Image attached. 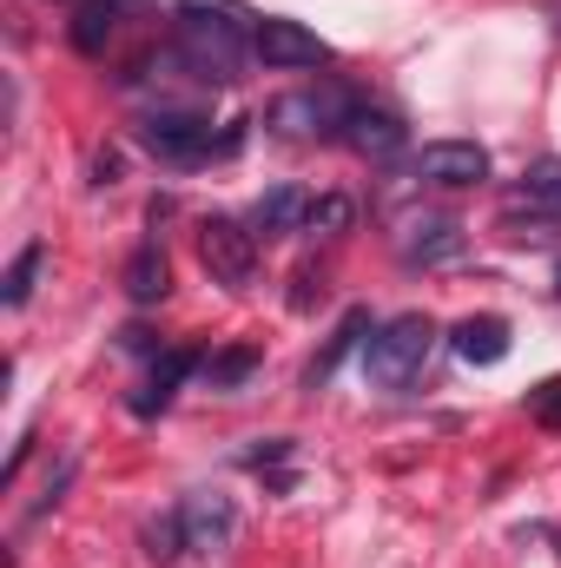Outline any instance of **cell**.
Wrapping results in <instances>:
<instances>
[{
    "label": "cell",
    "mask_w": 561,
    "mask_h": 568,
    "mask_svg": "<svg viewBox=\"0 0 561 568\" xmlns=\"http://www.w3.org/2000/svg\"><path fill=\"white\" fill-rule=\"evenodd\" d=\"M178 47L198 67V80H232L245 53H258V13L245 0H178Z\"/></svg>",
    "instance_id": "cell-1"
},
{
    "label": "cell",
    "mask_w": 561,
    "mask_h": 568,
    "mask_svg": "<svg viewBox=\"0 0 561 568\" xmlns=\"http://www.w3.org/2000/svg\"><path fill=\"white\" fill-rule=\"evenodd\" d=\"M429 351H436V324H429L422 311H404V317H390V324L370 331L364 371H370L377 390H410L422 377V364H429Z\"/></svg>",
    "instance_id": "cell-2"
},
{
    "label": "cell",
    "mask_w": 561,
    "mask_h": 568,
    "mask_svg": "<svg viewBox=\"0 0 561 568\" xmlns=\"http://www.w3.org/2000/svg\"><path fill=\"white\" fill-rule=\"evenodd\" d=\"M140 145L152 152V159H165V165H198V159H212V152H232L238 133H232V140H212V120L159 106V113L140 120Z\"/></svg>",
    "instance_id": "cell-3"
},
{
    "label": "cell",
    "mask_w": 561,
    "mask_h": 568,
    "mask_svg": "<svg viewBox=\"0 0 561 568\" xmlns=\"http://www.w3.org/2000/svg\"><path fill=\"white\" fill-rule=\"evenodd\" d=\"M198 265L218 284H232V291L252 284V272H258V232L238 225V219H205L198 225Z\"/></svg>",
    "instance_id": "cell-4"
},
{
    "label": "cell",
    "mask_w": 561,
    "mask_h": 568,
    "mask_svg": "<svg viewBox=\"0 0 561 568\" xmlns=\"http://www.w3.org/2000/svg\"><path fill=\"white\" fill-rule=\"evenodd\" d=\"M258 60L272 73H310V67H330V40H317L304 20H272L258 27Z\"/></svg>",
    "instance_id": "cell-5"
},
{
    "label": "cell",
    "mask_w": 561,
    "mask_h": 568,
    "mask_svg": "<svg viewBox=\"0 0 561 568\" xmlns=\"http://www.w3.org/2000/svg\"><path fill=\"white\" fill-rule=\"evenodd\" d=\"M357 113V93L344 87H310V93H290L272 106V126L284 133H344V120Z\"/></svg>",
    "instance_id": "cell-6"
},
{
    "label": "cell",
    "mask_w": 561,
    "mask_h": 568,
    "mask_svg": "<svg viewBox=\"0 0 561 568\" xmlns=\"http://www.w3.org/2000/svg\"><path fill=\"white\" fill-rule=\"evenodd\" d=\"M178 523H185V549H198V556H218V549L238 542V509H232V496L198 489V496L178 503Z\"/></svg>",
    "instance_id": "cell-7"
},
{
    "label": "cell",
    "mask_w": 561,
    "mask_h": 568,
    "mask_svg": "<svg viewBox=\"0 0 561 568\" xmlns=\"http://www.w3.org/2000/svg\"><path fill=\"white\" fill-rule=\"evenodd\" d=\"M417 179H429V185H482L489 179V152L476 140H436L417 152Z\"/></svg>",
    "instance_id": "cell-8"
},
{
    "label": "cell",
    "mask_w": 561,
    "mask_h": 568,
    "mask_svg": "<svg viewBox=\"0 0 561 568\" xmlns=\"http://www.w3.org/2000/svg\"><path fill=\"white\" fill-rule=\"evenodd\" d=\"M337 140L350 145V152H364V159H390V152L404 145V120H397L390 106H364V100H357V113L344 120Z\"/></svg>",
    "instance_id": "cell-9"
},
{
    "label": "cell",
    "mask_w": 561,
    "mask_h": 568,
    "mask_svg": "<svg viewBox=\"0 0 561 568\" xmlns=\"http://www.w3.org/2000/svg\"><path fill=\"white\" fill-rule=\"evenodd\" d=\"M449 344H456V357H462V364L489 371V364H502V357H509V317H496V311L462 317V324L449 331Z\"/></svg>",
    "instance_id": "cell-10"
},
{
    "label": "cell",
    "mask_w": 561,
    "mask_h": 568,
    "mask_svg": "<svg viewBox=\"0 0 561 568\" xmlns=\"http://www.w3.org/2000/svg\"><path fill=\"white\" fill-rule=\"evenodd\" d=\"M370 331H377V324H370V311H344V317H337V331H330V344L310 357V371H304V390H324V384L337 377V364H344L357 344H370Z\"/></svg>",
    "instance_id": "cell-11"
},
{
    "label": "cell",
    "mask_w": 561,
    "mask_h": 568,
    "mask_svg": "<svg viewBox=\"0 0 561 568\" xmlns=\"http://www.w3.org/2000/svg\"><path fill=\"white\" fill-rule=\"evenodd\" d=\"M304 212H310V192L304 185H272L258 205H252V232L258 239H290V232H304Z\"/></svg>",
    "instance_id": "cell-12"
},
{
    "label": "cell",
    "mask_w": 561,
    "mask_h": 568,
    "mask_svg": "<svg viewBox=\"0 0 561 568\" xmlns=\"http://www.w3.org/2000/svg\"><path fill=\"white\" fill-rule=\"evenodd\" d=\"M462 225L456 219H422V225H410V239H404V265H449V258H462Z\"/></svg>",
    "instance_id": "cell-13"
},
{
    "label": "cell",
    "mask_w": 561,
    "mask_h": 568,
    "mask_svg": "<svg viewBox=\"0 0 561 568\" xmlns=\"http://www.w3.org/2000/svg\"><path fill=\"white\" fill-rule=\"evenodd\" d=\"M516 199L529 205L536 225H561V159H536V165L522 172V192H516Z\"/></svg>",
    "instance_id": "cell-14"
},
{
    "label": "cell",
    "mask_w": 561,
    "mask_h": 568,
    "mask_svg": "<svg viewBox=\"0 0 561 568\" xmlns=\"http://www.w3.org/2000/svg\"><path fill=\"white\" fill-rule=\"evenodd\" d=\"M120 7H126V0H80V13H73V27H67V40H73L80 53H106V40L120 33Z\"/></svg>",
    "instance_id": "cell-15"
},
{
    "label": "cell",
    "mask_w": 561,
    "mask_h": 568,
    "mask_svg": "<svg viewBox=\"0 0 561 568\" xmlns=\"http://www.w3.org/2000/svg\"><path fill=\"white\" fill-rule=\"evenodd\" d=\"M192 371H198V351H165V357H159V371H152V384L133 397V410H140V417L165 410V404H172V390H178Z\"/></svg>",
    "instance_id": "cell-16"
},
{
    "label": "cell",
    "mask_w": 561,
    "mask_h": 568,
    "mask_svg": "<svg viewBox=\"0 0 561 568\" xmlns=\"http://www.w3.org/2000/svg\"><path fill=\"white\" fill-rule=\"evenodd\" d=\"M172 291V265H165V252L159 245H140L133 258H126V297L133 304H159Z\"/></svg>",
    "instance_id": "cell-17"
},
{
    "label": "cell",
    "mask_w": 561,
    "mask_h": 568,
    "mask_svg": "<svg viewBox=\"0 0 561 568\" xmlns=\"http://www.w3.org/2000/svg\"><path fill=\"white\" fill-rule=\"evenodd\" d=\"M40 265H47V245L33 239V245H27V252L7 265V278H0V304H7V311H20V304L33 297V278H40Z\"/></svg>",
    "instance_id": "cell-18"
},
{
    "label": "cell",
    "mask_w": 561,
    "mask_h": 568,
    "mask_svg": "<svg viewBox=\"0 0 561 568\" xmlns=\"http://www.w3.org/2000/svg\"><path fill=\"white\" fill-rule=\"evenodd\" d=\"M252 371H258V351H252V344H232V351H218V357L205 364V384H212V390H238Z\"/></svg>",
    "instance_id": "cell-19"
},
{
    "label": "cell",
    "mask_w": 561,
    "mask_h": 568,
    "mask_svg": "<svg viewBox=\"0 0 561 568\" xmlns=\"http://www.w3.org/2000/svg\"><path fill=\"white\" fill-rule=\"evenodd\" d=\"M350 199L344 192H324V199H310V212H304V232H344L350 225Z\"/></svg>",
    "instance_id": "cell-20"
},
{
    "label": "cell",
    "mask_w": 561,
    "mask_h": 568,
    "mask_svg": "<svg viewBox=\"0 0 561 568\" xmlns=\"http://www.w3.org/2000/svg\"><path fill=\"white\" fill-rule=\"evenodd\" d=\"M178 549H185V523H178V516H165V523L145 529V556H152V562H172Z\"/></svg>",
    "instance_id": "cell-21"
},
{
    "label": "cell",
    "mask_w": 561,
    "mask_h": 568,
    "mask_svg": "<svg viewBox=\"0 0 561 568\" xmlns=\"http://www.w3.org/2000/svg\"><path fill=\"white\" fill-rule=\"evenodd\" d=\"M529 417L542 429H561V377H549L542 390H529Z\"/></svg>",
    "instance_id": "cell-22"
},
{
    "label": "cell",
    "mask_w": 561,
    "mask_h": 568,
    "mask_svg": "<svg viewBox=\"0 0 561 568\" xmlns=\"http://www.w3.org/2000/svg\"><path fill=\"white\" fill-rule=\"evenodd\" d=\"M284 456H290V443H284V436H272L265 449H245V463H252V469H265V463H284Z\"/></svg>",
    "instance_id": "cell-23"
},
{
    "label": "cell",
    "mask_w": 561,
    "mask_h": 568,
    "mask_svg": "<svg viewBox=\"0 0 561 568\" xmlns=\"http://www.w3.org/2000/svg\"><path fill=\"white\" fill-rule=\"evenodd\" d=\"M113 179H120V152H100L93 159V185H113Z\"/></svg>",
    "instance_id": "cell-24"
},
{
    "label": "cell",
    "mask_w": 561,
    "mask_h": 568,
    "mask_svg": "<svg viewBox=\"0 0 561 568\" xmlns=\"http://www.w3.org/2000/svg\"><path fill=\"white\" fill-rule=\"evenodd\" d=\"M555 297H561V272H555Z\"/></svg>",
    "instance_id": "cell-25"
}]
</instances>
